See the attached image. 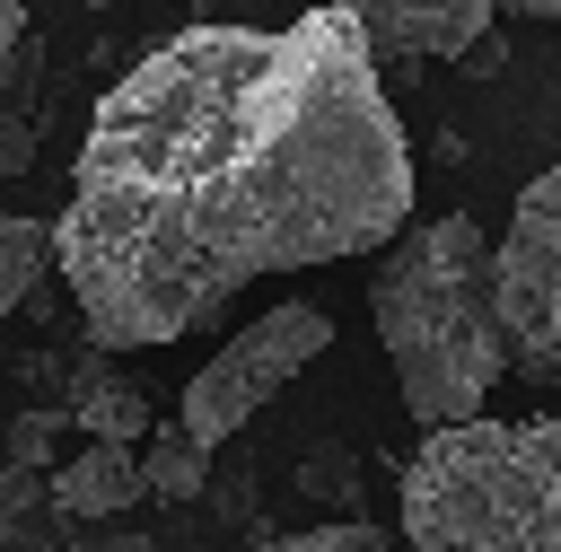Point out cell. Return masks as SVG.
Returning <instances> with one entry per match:
<instances>
[{"mask_svg": "<svg viewBox=\"0 0 561 552\" xmlns=\"http://www.w3.org/2000/svg\"><path fill=\"white\" fill-rule=\"evenodd\" d=\"M412 219V149L342 9L175 26L88 114L53 272L88 342H184L237 289L377 254Z\"/></svg>", "mask_w": 561, "mask_h": 552, "instance_id": "cell-1", "label": "cell"}, {"mask_svg": "<svg viewBox=\"0 0 561 552\" xmlns=\"http://www.w3.org/2000/svg\"><path fill=\"white\" fill-rule=\"evenodd\" d=\"M368 315H377V342L394 359L403 412L421 429L473 421L491 403V386L508 377L500 324H491V237L465 210L421 219V228H394L377 245Z\"/></svg>", "mask_w": 561, "mask_h": 552, "instance_id": "cell-2", "label": "cell"}, {"mask_svg": "<svg viewBox=\"0 0 561 552\" xmlns=\"http://www.w3.org/2000/svg\"><path fill=\"white\" fill-rule=\"evenodd\" d=\"M403 534L421 552H561V412L430 429L403 464Z\"/></svg>", "mask_w": 561, "mask_h": 552, "instance_id": "cell-3", "label": "cell"}, {"mask_svg": "<svg viewBox=\"0 0 561 552\" xmlns=\"http://www.w3.org/2000/svg\"><path fill=\"white\" fill-rule=\"evenodd\" d=\"M491 324L517 377L561 386V166L517 193L508 237L491 245Z\"/></svg>", "mask_w": 561, "mask_h": 552, "instance_id": "cell-4", "label": "cell"}, {"mask_svg": "<svg viewBox=\"0 0 561 552\" xmlns=\"http://www.w3.org/2000/svg\"><path fill=\"white\" fill-rule=\"evenodd\" d=\"M333 342V315L316 307V298H280L272 315H254L245 333H228L202 368H193V386H184V412H175V429L193 438V447H228L316 350Z\"/></svg>", "mask_w": 561, "mask_h": 552, "instance_id": "cell-5", "label": "cell"}, {"mask_svg": "<svg viewBox=\"0 0 561 552\" xmlns=\"http://www.w3.org/2000/svg\"><path fill=\"white\" fill-rule=\"evenodd\" d=\"M324 9H342L368 35L377 61L386 53H438V61H456L465 44L491 35V9L500 0H324Z\"/></svg>", "mask_w": 561, "mask_h": 552, "instance_id": "cell-6", "label": "cell"}, {"mask_svg": "<svg viewBox=\"0 0 561 552\" xmlns=\"http://www.w3.org/2000/svg\"><path fill=\"white\" fill-rule=\"evenodd\" d=\"M44 499H53L61 517H123V508L140 499V456H131V447L88 438L61 473H44Z\"/></svg>", "mask_w": 561, "mask_h": 552, "instance_id": "cell-7", "label": "cell"}, {"mask_svg": "<svg viewBox=\"0 0 561 552\" xmlns=\"http://www.w3.org/2000/svg\"><path fill=\"white\" fill-rule=\"evenodd\" d=\"M61 403H70V429H88V438H105V447H140V429H149L140 386H123L105 350H88V359L70 368V394H61Z\"/></svg>", "mask_w": 561, "mask_h": 552, "instance_id": "cell-8", "label": "cell"}, {"mask_svg": "<svg viewBox=\"0 0 561 552\" xmlns=\"http://www.w3.org/2000/svg\"><path fill=\"white\" fill-rule=\"evenodd\" d=\"M149 447H131L140 456V491H158V499H202L210 491V447H193L175 421L167 429H140Z\"/></svg>", "mask_w": 561, "mask_h": 552, "instance_id": "cell-9", "label": "cell"}, {"mask_svg": "<svg viewBox=\"0 0 561 552\" xmlns=\"http://www.w3.org/2000/svg\"><path fill=\"white\" fill-rule=\"evenodd\" d=\"M44 263H53V228H44V219H18V210H0V315L35 298Z\"/></svg>", "mask_w": 561, "mask_h": 552, "instance_id": "cell-10", "label": "cell"}, {"mask_svg": "<svg viewBox=\"0 0 561 552\" xmlns=\"http://www.w3.org/2000/svg\"><path fill=\"white\" fill-rule=\"evenodd\" d=\"M228 552H394V534L368 526V517H333V526H307V534H254V543H228Z\"/></svg>", "mask_w": 561, "mask_h": 552, "instance_id": "cell-11", "label": "cell"}, {"mask_svg": "<svg viewBox=\"0 0 561 552\" xmlns=\"http://www.w3.org/2000/svg\"><path fill=\"white\" fill-rule=\"evenodd\" d=\"M61 438H70V403H44V412H18V421H9V464H18V473H53V456H61Z\"/></svg>", "mask_w": 561, "mask_h": 552, "instance_id": "cell-12", "label": "cell"}, {"mask_svg": "<svg viewBox=\"0 0 561 552\" xmlns=\"http://www.w3.org/2000/svg\"><path fill=\"white\" fill-rule=\"evenodd\" d=\"M26 166H35V123L0 105V175H26Z\"/></svg>", "mask_w": 561, "mask_h": 552, "instance_id": "cell-13", "label": "cell"}, {"mask_svg": "<svg viewBox=\"0 0 561 552\" xmlns=\"http://www.w3.org/2000/svg\"><path fill=\"white\" fill-rule=\"evenodd\" d=\"M26 70V0H0V88Z\"/></svg>", "mask_w": 561, "mask_h": 552, "instance_id": "cell-14", "label": "cell"}, {"mask_svg": "<svg viewBox=\"0 0 561 552\" xmlns=\"http://www.w3.org/2000/svg\"><path fill=\"white\" fill-rule=\"evenodd\" d=\"M35 499H44V473H18V464H9V473H0V526H18Z\"/></svg>", "mask_w": 561, "mask_h": 552, "instance_id": "cell-15", "label": "cell"}, {"mask_svg": "<svg viewBox=\"0 0 561 552\" xmlns=\"http://www.w3.org/2000/svg\"><path fill=\"white\" fill-rule=\"evenodd\" d=\"M500 61H508V44H500V35H482V44H465V53H456V70H465V79H500Z\"/></svg>", "mask_w": 561, "mask_h": 552, "instance_id": "cell-16", "label": "cell"}, {"mask_svg": "<svg viewBox=\"0 0 561 552\" xmlns=\"http://www.w3.org/2000/svg\"><path fill=\"white\" fill-rule=\"evenodd\" d=\"M351 482H359V473H342V456H316V464H307V491H316V499H342Z\"/></svg>", "mask_w": 561, "mask_h": 552, "instance_id": "cell-17", "label": "cell"}, {"mask_svg": "<svg viewBox=\"0 0 561 552\" xmlns=\"http://www.w3.org/2000/svg\"><path fill=\"white\" fill-rule=\"evenodd\" d=\"M61 552H158L149 534H88V543H61Z\"/></svg>", "mask_w": 561, "mask_h": 552, "instance_id": "cell-18", "label": "cell"}, {"mask_svg": "<svg viewBox=\"0 0 561 552\" xmlns=\"http://www.w3.org/2000/svg\"><path fill=\"white\" fill-rule=\"evenodd\" d=\"M500 9H517V18H552V26H561V0H500Z\"/></svg>", "mask_w": 561, "mask_h": 552, "instance_id": "cell-19", "label": "cell"}, {"mask_svg": "<svg viewBox=\"0 0 561 552\" xmlns=\"http://www.w3.org/2000/svg\"><path fill=\"white\" fill-rule=\"evenodd\" d=\"M96 9H131V0H96Z\"/></svg>", "mask_w": 561, "mask_h": 552, "instance_id": "cell-20", "label": "cell"}]
</instances>
